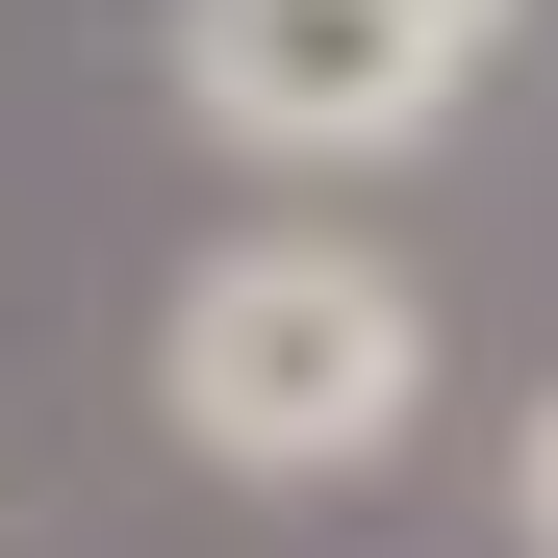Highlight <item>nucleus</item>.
Wrapping results in <instances>:
<instances>
[{
  "label": "nucleus",
  "mask_w": 558,
  "mask_h": 558,
  "mask_svg": "<svg viewBox=\"0 0 558 558\" xmlns=\"http://www.w3.org/2000/svg\"><path fill=\"white\" fill-rule=\"evenodd\" d=\"M457 76L483 51L381 26V0H178V102H204V153H254V178L407 153V128H457Z\"/></svg>",
  "instance_id": "2"
},
{
  "label": "nucleus",
  "mask_w": 558,
  "mask_h": 558,
  "mask_svg": "<svg viewBox=\"0 0 558 558\" xmlns=\"http://www.w3.org/2000/svg\"><path fill=\"white\" fill-rule=\"evenodd\" d=\"M508 533L558 558V381H533V432H508Z\"/></svg>",
  "instance_id": "3"
},
{
  "label": "nucleus",
  "mask_w": 558,
  "mask_h": 558,
  "mask_svg": "<svg viewBox=\"0 0 558 558\" xmlns=\"http://www.w3.org/2000/svg\"><path fill=\"white\" fill-rule=\"evenodd\" d=\"M381 26H432V51H508V0H381Z\"/></svg>",
  "instance_id": "4"
},
{
  "label": "nucleus",
  "mask_w": 558,
  "mask_h": 558,
  "mask_svg": "<svg viewBox=\"0 0 558 558\" xmlns=\"http://www.w3.org/2000/svg\"><path fill=\"white\" fill-rule=\"evenodd\" d=\"M153 407L229 483H381L407 407H432V279L355 254V229H229L153 330Z\"/></svg>",
  "instance_id": "1"
}]
</instances>
